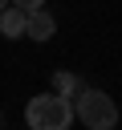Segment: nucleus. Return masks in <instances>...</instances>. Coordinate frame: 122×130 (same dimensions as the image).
<instances>
[{
	"mask_svg": "<svg viewBox=\"0 0 122 130\" xmlns=\"http://www.w3.org/2000/svg\"><path fill=\"white\" fill-rule=\"evenodd\" d=\"M24 122L33 130H65L73 126V102L61 93H37L24 106Z\"/></svg>",
	"mask_w": 122,
	"mask_h": 130,
	"instance_id": "f257e3e1",
	"label": "nucleus"
},
{
	"mask_svg": "<svg viewBox=\"0 0 122 130\" xmlns=\"http://www.w3.org/2000/svg\"><path fill=\"white\" fill-rule=\"evenodd\" d=\"M73 118H81V126H89V130H114L118 126V106L102 89H81L73 98Z\"/></svg>",
	"mask_w": 122,
	"mask_h": 130,
	"instance_id": "f03ea898",
	"label": "nucleus"
},
{
	"mask_svg": "<svg viewBox=\"0 0 122 130\" xmlns=\"http://www.w3.org/2000/svg\"><path fill=\"white\" fill-rule=\"evenodd\" d=\"M53 32H57L53 12H49V8H33V12H28V24H24V37H33V41H49Z\"/></svg>",
	"mask_w": 122,
	"mask_h": 130,
	"instance_id": "7ed1b4c3",
	"label": "nucleus"
},
{
	"mask_svg": "<svg viewBox=\"0 0 122 130\" xmlns=\"http://www.w3.org/2000/svg\"><path fill=\"white\" fill-rule=\"evenodd\" d=\"M24 24H28V12L16 8V4H4L0 8V37H24Z\"/></svg>",
	"mask_w": 122,
	"mask_h": 130,
	"instance_id": "20e7f679",
	"label": "nucleus"
},
{
	"mask_svg": "<svg viewBox=\"0 0 122 130\" xmlns=\"http://www.w3.org/2000/svg\"><path fill=\"white\" fill-rule=\"evenodd\" d=\"M81 89H85V85H81V77H77V73H69V69H57V73H53V93H61V98H69V102H73Z\"/></svg>",
	"mask_w": 122,
	"mask_h": 130,
	"instance_id": "39448f33",
	"label": "nucleus"
},
{
	"mask_svg": "<svg viewBox=\"0 0 122 130\" xmlns=\"http://www.w3.org/2000/svg\"><path fill=\"white\" fill-rule=\"evenodd\" d=\"M8 4H16V8H24V12H33V8H45V0H8Z\"/></svg>",
	"mask_w": 122,
	"mask_h": 130,
	"instance_id": "423d86ee",
	"label": "nucleus"
},
{
	"mask_svg": "<svg viewBox=\"0 0 122 130\" xmlns=\"http://www.w3.org/2000/svg\"><path fill=\"white\" fill-rule=\"evenodd\" d=\"M4 4H8V0H0V8H4Z\"/></svg>",
	"mask_w": 122,
	"mask_h": 130,
	"instance_id": "0eeeda50",
	"label": "nucleus"
}]
</instances>
